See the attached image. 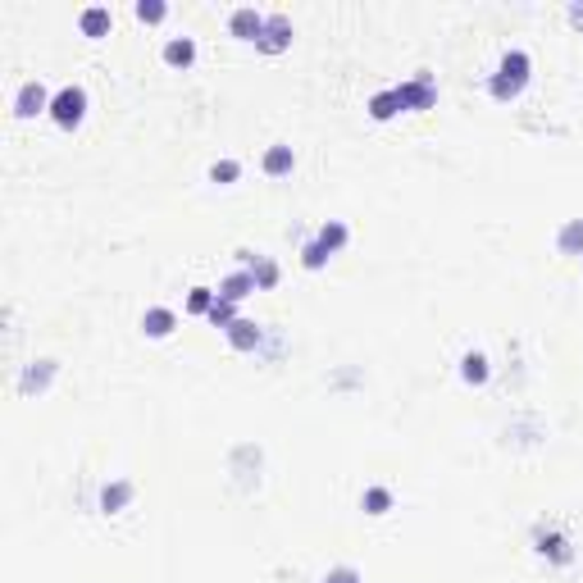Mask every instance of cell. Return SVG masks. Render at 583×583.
Instances as JSON below:
<instances>
[{"label":"cell","instance_id":"29","mask_svg":"<svg viewBox=\"0 0 583 583\" xmlns=\"http://www.w3.org/2000/svg\"><path fill=\"white\" fill-rule=\"evenodd\" d=\"M319 583H365V574H360L356 565H333Z\"/></svg>","mask_w":583,"mask_h":583},{"label":"cell","instance_id":"23","mask_svg":"<svg viewBox=\"0 0 583 583\" xmlns=\"http://www.w3.org/2000/svg\"><path fill=\"white\" fill-rule=\"evenodd\" d=\"M360 506H365V515H387L393 511V488H387V483H369L360 493Z\"/></svg>","mask_w":583,"mask_h":583},{"label":"cell","instance_id":"4","mask_svg":"<svg viewBox=\"0 0 583 583\" xmlns=\"http://www.w3.org/2000/svg\"><path fill=\"white\" fill-rule=\"evenodd\" d=\"M51 119H55L64 132H73V128L87 119V87H82V82H64V87H55Z\"/></svg>","mask_w":583,"mask_h":583},{"label":"cell","instance_id":"16","mask_svg":"<svg viewBox=\"0 0 583 583\" xmlns=\"http://www.w3.org/2000/svg\"><path fill=\"white\" fill-rule=\"evenodd\" d=\"M160 55H165V64H173V69H191V64H197V41H191L187 32H182V37H169Z\"/></svg>","mask_w":583,"mask_h":583},{"label":"cell","instance_id":"30","mask_svg":"<svg viewBox=\"0 0 583 583\" xmlns=\"http://www.w3.org/2000/svg\"><path fill=\"white\" fill-rule=\"evenodd\" d=\"M565 19H570V28H583V0H574V5L565 10Z\"/></svg>","mask_w":583,"mask_h":583},{"label":"cell","instance_id":"26","mask_svg":"<svg viewBox=\"0 0 583 583\" xmlns=\"http://www.w3.org/2000/svg\"><path fill=\"white\" fill-rule=\"evenodd\" d=\"M237 178H241V160H215V165H210V182L228 187V182H237Z\"/></svg>","mask_w":583,"mask_h":583},{"label":"cell","instance_id":"18","mask_svg":"<svg viewBox=\"0 0 583 583\" xmlns=\"http://www.w3.org/2000/svg\"><path fill=\"white\" fill-rule=\"evenodd\" d=\"M173 328H178V315L169 306H146V315H141V333L146 337H169Z\"/></svg>","mask_w":583,"mask_h":583},{"label":"cell","instance_id":"3","mask_svg":"<svg viewBox=\"0 0 583 583\" xmlns=\"http://www.w3.org/2000/svg\"><path fill=\"white\" fill-rule=\"evenodd\" d=\"M260 469H265V452L256 443H237L228 452V474L237 478V488L241 493H256L260 488Z\"/></svg>","mask_w":583,"mask_h":583},{"label":"cell","instance_id":"6","mask_svg":"<svg viewBox=\"0 0 583 583\" xmlns=\"http://www.w3.org/2000/svg\"><path fill=\"white\" fill-rule=\"evenodd\" d=\"M60 378V360L55 356H37L23 365L19 374V397H41V393H51V383Z\"/></svg>","mask_w":583,"mask_h":583},{"label":"cell","instance_id":"17","mask_svg":"<svg viewBox=\"0 0 583 583\" xmlns=\"http://www.w3.org/2000/svg\"><path fill=\"white\" fill-rule=\"evenodd\" d=\"M78 28H82V37H110V28H114L110 5H87V10L78 14Z\"/></svg>","mask_w":583,"mask_h":583},{"label":"cell","instance_id":"1","mask_svg":"<svg viewBox=\"0 0 583 583\" xmlns=\"http://www.w3.org/2000/svg\"><path fill=\"white\" fill-rule=\"evenodd\" d=\"M528 78H533V60H528V51L524 46H511V51H502V60H497V69H493V78H488V91H493V101H515V96L528 87Z\"/></svg>","mask_w":583,"mask_h":583},{"label":"cell","instance_id":"2","mask_svg":"<svg viewBox=\"0 0 583 583\" xmlns=\"http://www.w3.org/2000/svg\"><path fill=\"white\" fill-rule=\"evenodd\" d=\"M528 543H533V552H538L547 565H570V561H574V543L565 538V528H556L552 520H538V524H533Z\"/></svg>","mask_w":583,"mask_h":583},{"label":"cell","instance_id":"28","mask_svg":"<svg viewBox=\"0 0 583 583\" xmlns=\"http://www.w3.org/2000/svg\"><path fill=\"white\" fill-rule=\"evenodd\" d=\"M137 19H141V23H165V19H169V5H165V0H137Z\"/></svg>","mask_w":583,"mask_h":583},{"label":"cell","instance_id":"24","mask_svg":"<svg viewBox=\"0 0 583 583\" xmlns=\"http://www.w3.org/2000/svg\"><path fill=\"white\" fill-rule=\"evenodd\" d=\"M328 265V247H324V241L319 237H306V247H301V269H324Z\"/></svg>","mask_w":583,"mask_h":583},{"label":"cell","instance_id":"10","mask_svg":"<svg viewBox=\"0 0 583 583\" xmlns=\"http://www.w3.org/2000/svg\"><path fill=\"white\" fill-rule=\"evenodd\" d=\"M132 497H137V483L132 478H110V483H101V502H96V511H101V515H119V511L132 506Z\"/></svg>","mask_w":583,"mask_h":583},{"label":"cell","instance_id":"13","mask_svg":"<svg viewBox=\"0 0 583 583\" xmlns=\"http://www.w3.org/2000/svg\"><path fill=\"white\" fill-rule=\"evenodd\" d=\"M237 269H251L256 274V287L260 292H269V287H278V278H283V269L269 260V256H260V251H237Z\"/></svg>","mask_w":583,"mask_h":583},{"label":"cell","instance_id":"14","mask_svg":"<svg viewBox=\"0 0 583 583\" xmlns=\"http://www.w3.org/2000/svg\"><path fill=\"white\" fill-rule=\"evenodd\" d=\"M251 292H260V287H256V274H251V269H232V274H228V278L219 283V297H224V301H247Z\"/></svg>","mask_w":583,"mask_h":583},{"label":"cell","instance_id":"12","mask_svg":"<svg viewBox=\"0 0 583 583\" xmlns=\"http://www.w3.org/2000/svg\"><path fill=\"white\" fill-rule=\"evenodd\" d=\"M265 19H269V14H260L256 5H237V10L228 14V32H232L237 41H260Z\"/></svg>","mask_w":583,"mask_h":583},{"label":"cell","instance_id":"20","mask_svg":"<svg viewBox=\"0 0 583 583\" xmlns=\"http://www.w3.org/2000/svg\"><path fill=\"white\" fill-rule=\"evenodd\" d=\"M397 114H401V91H397V87H383L374 101H369V119L387 123V119H397Z\"/></svg>","mask_w":583,"mask_h":583},{"label":"cell","instance_id":"19","mask_svg":"<svg viewBox=\"0 0 583 583\" xmlns=\"http://www.w3.org/2000/svg\"><path fill=\"white\" fill-rule=\"evenodd\" d=\"M460 378H465L469 387H483V383L493 378V360L483 356V351H465V356H460Z\"/></svg>","mask_w":583,"mask_h":583},{"label":"cell","instance_id":"22","mask_svg":"<svg viewBox=\"0 0 583 583\" xmlns=\"http://www.w3.org/2000/svg\"><path fill=\"white\" fill-rule=\"evenodd\" d=\"M324 247H328V256H337L351 241V228H347V219H328V224H319V232H315Z\"/></svg>","mask_w":583,"mask_h":583},{"label":"cell","instance_id":"7","mask_svg":"<svg viewBox=\"0 0 583 583\" xmlns=\"http://www.w3.org/2000/svg\"><path fill=\"white\" fill-rule=\"evenodd\" d=\"M397 91H401V110H428L437 101V78L428 69H419L415 78L397 82Z\"/></svg>","mask_w":583,"mask_h":583},{"label":"cell","instance_id":"9","mask_svg":"<svg viewBox=\"0 0 583 583\" xmlns=\"http://www.w3.org/2000/svg\"><path fill=\"white\" fill-rule=\"evenodd\" d=\"M547 437V424L538 415H515L506 424V447H538Z\"/></svg>","mask_w":583,"mask_h":583},{"label":"cell","instance_id":"21","mask_svg":"<svg viewBox=\"0 0 583 583\" xmlns=\"http://www.w3.org/2000/svg\"><path fill=\"white\" fill-rule=\"evenodd\" d=\"M556 251L561 256H583V219H565L556 228Z\"/></svg>","mask_w":583,"mask_h":583},{"label":"cell","instance_id":"25","mask_svg":"<svg viewBox=\"0 0 583 583\" xmlns=\"http://www.w3.org/2000/svg\"><path fill=\"white\" fill-rule=\"evenodd\" d=\"M215 297H219L215 287H191V292H187V315H210Z\"/></svg>","mask_w":583,"mask_h":583},{"label":"cell","instance_id":"11","mask_svg":"<svg viewBox=\"0 0 583 583\" xmlns=\"http://www.w3.org/2000/svg\"><path fill=\"white\" fill-rule=\"evenodd\" d=\"M287 46H292V19H287V14H269V19H265V32H260V41H256V51L283 55Z\"/></svg>","mask_w":583,"mask_h":583},{"label":"cell","instance_id":"5","mask_svg":"<svg viewBox=\"0 0 583 583\" xmlns=\"http://www.w3.org/2000/svg\"><path fill=\"white\" fill-rule=\"evenodd\" d=\"M51 101H55V91L46 87L41 78H28V82H19V91H14V119L51 114Z\"/></svg>","mask_w":583,"mask_h":583},{"label":"cell","instance_id":"27","mask_svg":"<svg viewBox=\"0 0 583 583\" xmlns=\"http://www.w3.org/2000/svg\"><path fill=\"white\" fill-rule=\"evenodd\" d=\"M206 319H210L215 328H228V324H232V319H241V315H237V301L215 297V306H210V315H206Z\"/></svg>","mask_w":583,"mask_h":583},{"label":"cell","instance_id":"8","mask_svg":"<svg viewBox=\"0 0 583 583\" xmlns=\"http://www.w3.org/2000/svg\"><path fill=\"white\" fill-rule=\"evenodd\" d=\"M224 337H228V347H232V351H260V347H265V337H269V328L256 324V319H232V324L224 328Z\"/></svg>","mask_w":583,"mask_h":583},{"label":"cell","instance_id":"15","mask_svg":"<svg viewBox=\"0 0 583 583\" xmlns=\"http://www.w3.org/2000/svg\"><path fill=\"white\" fill-rule=\"evenodd\" d=\"M260 169H265V178H287L292 169H297V151H292V146H269L265 151V160H260Z\"/></svg>","mask_w":583,"mask_h":583}]
</instances>
